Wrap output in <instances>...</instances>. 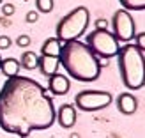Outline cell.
I'll return each mask as SVG.
<instances>
[{"label": "cell", "instance_id": "8992f818", "mask_svg": "<svg viewBox=\"0 0 145 138\" xmlns=\"http://www.w3.org/2000/svg\"><path fill=\"white\" fill-rule=\"evenodd\" d=\"M112 103L113 96L106 90H82L74 97V106L82 112H97Z\"/></svg>", "mask_w": 145, "mask_h": 138}, {"label": "cell", "instance_id": "8fae6325", "mask_svg": "<svg viewBox=\"0 0 145 138\" xmlns=\"http://www.w3.org/2000/svg\"><path fill=\"white\" fill-rule=\"evenodd\" d=\"M59 66H60V60L59 57H50V55H41L39 57V62H37V67L41 71L42 76H52L55 73H59Z\"/></svg>", "mask_w": 145, "mask_h": 138}, {"label": "cell", "instance_id": "9c48e42d", "mask_svg": "<svg viewBox=\"0 0 145 138\" xmlns=\"http://www.w3.org/2000/svg\"><path fill=\"white\" fill-rule=\"evenodd\" d=\"M55 120H59L62 128H72L76 122V106L72 105H60L59 110H55Z\"/></svg>", "mask_w": 145, "mask_h": 138}, {"label": "cell", "instance_id": "ffe728a7", "mask_svg": "<svg viewBox=\"0 0 145 138\" xmlns=\"http://www.w3.org/2000/svg\"><path fill=\"white\" fill-rule=\"evenodd\" d=\"M37 18H39L37 11H28L27 16H25V21H27V23H35V21H37Z\"/></svg>", "mask_w": 145, "mask_h": 138}, {"label": "cell", "instance_id": "3957f363", "mask_svg": "<svg viewBox=\"0 0 145 138\" xmlns=\"http://www.w3.org/2000/svg\"><path fill=\"white\" fill-rule=\"evenodd\" d=\"M120 78L129 90H138L145 85V55L136 44H124L119 48Z\"/></svg>", "mask_w": 145, "mask_h": 138}, {"label": "cell", "instance_id": "9a60e30c", "mask_svg": "<svg viewBox=\"0 0 145 138\" xmlns=\"http://www.w3.org/2000/svg\"><path fill=\"white\" fill-rule=\"evenodd\" d=\"M126 11H145V0H119Z\"/></svg>", "mask_w": 145, "mask_h": 138}, {"label": "cell", "instance_id": "277c9868", "mask_svg": "<svg viewBox=\"0 0 145 138\" xmlns=\"http://www.w3.org/2000/svg\"><path fill=\"white\" fill-rule=\"evenodd\" d=\"M90 21V12L85 5H78L72 11H69L59 23H57V39L62 44L69 41H76L87 32Z\"/></svg>", "mask_w": 145, "mask_h": 138}, {"label": "cell", "instance_id": "4fadbf2b", "mask_svg": "<svg viewBox=\"0 0 145 138\" xmlns=\"http://www.w3.org/2000/svg\"><path fill=\"white\" fill-rule=\"evenodd\" d=\"M62 52V43L57 37H50L44 41V44L41 46V53L42 55H50V57H59Z\"/></svg>", "mask_w": 145, "mask_h": 138}, {"label": "cell", "instance_id": "7402d4cb", "mask_svg": "<svg viewBox=\"0 0 145 138\" xmlns=\"http://www.w3.org/2000/svg\"><path fill=\"white\" fill-rule=\"evenodd\" d=\"M12 12H14V5L12 4H4L2 5V14L4 16H12Z\"/></svg>", "mask_w": 145, "mask_h": 138}, {"label": "cell", "instance_id": "7a4b0ae2", "mask_svg": "<svg viewBox=\"0 0 145 138\" xmlns=\"http://www.w3.org/2000/svg\"><path fill=\"white\" fill-rule=\"evenodd\" d=\"M59 60L66 73L76 82H94L101 75L99 59L90 52L85 43L78 39L64 43Z\"/></svg>", "mask_w": 145, "mask_h": 138}, {"label": "cell", "instance_id": "6da1fadb", "mask_svg": "<svg viewBox=\"0 0 145 138\" xmlns=\"http://www.w3.org/2000/svg\"><path fill=\"white\" fill-rule=\"evenodd\" d=\"M55 124V106L48 90L28 76H12L0 89V128L27 138Z\"/></svg>", "mask_w": 145, "mask_h": 138}, {"label": "cell", "instance_id": "44dd1931", "mask_svg": "<svg viewBox=\"0 0 145 138\" xmlns=\"http://www.w3.org/2000/svg\"><path fill=\"white\" fill-rule=\"evenodd\" d=\"M96 28L97 30H108V20H105V18L96 20Z\"/></svg>", "mask_w": 145, "mask_h": 138}, {"label": "cell", "instance_id": "5bb4252c", "mask_svg": "<svg viewBox=\"0 0 145 138\" xmlns=\"http://www.w3.org/2000/svg\"><path fill=\"white\" fill-rule=\"evenodd\" d=\"M37 62H39V57L34 52H25L21 55V59H20V66L23 69L32 71V69H37Z\"/></svg>", "mask_w": 145, "mask_h": 138}, {"label": "cell", "instance_id": "7c38bea8", "mask_svg": "<svg viewBox=\"0 0 145 138\" xmlns=\"http://www.w3.org/2000/svg\"><path fill=\"white\" fill-rule=\"evenodd\" d=\"M20 60L12 59V57H9V59H4L0 60V71H2V75L5 78H12V76H18L20 75Z\"/></svg>", "mask_w": 145, "mask_h": 138}, {"label": "cell", "instance_id": "e0dca14e", "mask_svg": "<svg viewBox=\"0 0 145 138\" xmlns=\"http://www.w3.org/2000/svg\"><path fill=\"white\" fill-rule=\"evenodd\" d=\"M30 35H27V34H21V35H18L16 37V44L20 46V48H27V46H30Z\"/></svg>", "mask_w": 145, "mask_h": 138}, {"label": "cell", "instance_id": "603a6c76", "mask_svg": "<svg viewBox=\"0 0 145 138\" xmlns=\"http://www.w3.org/2000/svg\"><path fill=\"white\" fill-rule=\"evenodd\" d=\"M0 60H2V55H0Z\"/></svg>", "mask_w": 145, "mask_h": 138}, {"label": "cell", "instance_id": "cb8c5ba5", "mask_svg": "<svg viewBox=\"0 0 145 138\" xmlns=\"http://www.w3.org/2000/svg\"><path fill=\"white\" fill-rule=\"evenodd\" d=\"M0 4H2V0H0Z\"/></svg>", "mask_w": 145, "mask_h": 138}, {"label": "cell", "instance_id": "5b68a950", "mask_svg": "<svg viewBox=\"0 0 145 138\" xmlns=\"http://www.w3.org/2000/svg\"><path fill=\"white\" fill-rule=\"evenodd\" d=\"M87 46L90 48V52L99 59H112L119 53V41L115 39V35L108 30H94L87 35Z\"/></svg>", "mask_w": 145, "mask_h": 138}, {"label": "cell", "instance_id": "ba28073f", "mask_svg": "<svg viewBox=\"0 0 145 138\" xmlns=\"http://www.w3.org/2000/svg\"><path fill=\"white\" fill-rule=\"evenodd\" d=\"M71 89V82L66 75H60V73H55V75L50 76L48 80V92L53 94V96H64L67 94Z\"/></svg>", "mask_w": 145, "mask_h": 138}, {"label": "cell", "instance_id": "ac0fdd59", "mask_svg": "<svg viewBox=\"0 0 145 138\" xmlns=\"http://www.w3.org/2000/svg\"><path fill=\"white\" fill-rule=\"evenodd\" d=\"M135 41H136V46H138L142 52H145V32L135 34Z\"/></svg>", "mask_w": 145, "mask_h": 138}, {"label": "cell", "instance_id": "d6986e66", "mask_svg": "<svg viewBox=\"0 0 145 138\" xmlns=\"http://www.w3.org/2000/svg\"><path fill=\"white\" fill-rule=\"evenodd\" d=\"M12 44L11 37H7V35H0V50H9Z\"/></svg>", "mask_w": 145, "mask_h": 138}, {"label": "cell", "instance_id": "2e32d148", "mask_svg": "<svg viewBox=\"0 0 145 138\" xmlns=\"http://www.w3.org/2000/svg\"><path fill=\"white\" fill-rule=\"evenodd\" d=\"M55 2L53 0H35V7L39 12H52Z\"/></svg>", "mask_w": 145, "mask_h": 138}, {"label": "cell", "instance_id": "30bf717a", "mask_svg": "<svg viewBox=\"0 0 145 138\" xmlns=\"http://www.w3.org/2000/svg\"><path fill=\"white\" fill-rule=\"evenodd\" d=\"M117 108L124 115H133L136 112V108H138V99L129 92H122L117 97Z\"/></svg>", "mask_w": 145, "mask_h": 138}, {"label": "cell", "instance_id": "52a82bcc", "mask_svg": "<svg viewBox=\"0 0 145 138\" xmlns=\"http://www.w3.org/2000/svg\"><path fill=\"white\" fill-rule=\"evenodd\" d=\"M112 34L115 35L117 41L122 43H129L131 39H135V34H136V25H135V20L131 16V12L126 11V9H119L113 12L112 16Z\"/></svg>", "mask_w": 145, "mask_h": 138}]
</instances>
